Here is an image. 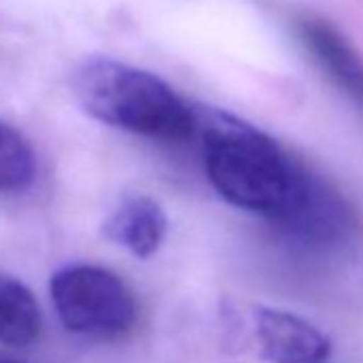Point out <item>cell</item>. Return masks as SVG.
Listing matches in <instances>:
<instances>
[{"label": "cell", "mask_w": 363, "mask_h": 363, "mask_svg": "<svg viewBox=\"0 0 363 363\" xmlns=\"http://www.w3.org/2000/svg\"><path fill=\"white\" fill-rule=\"evenodd\" d=\"M203 156L210 184L231 206L269 218L316 248L354 235L357 220L342 195L250 122L212 111Z\"/></svg>", "instance_id": "cell-1"}, {"label": "cell", "mask_w": 363, "mask_h": 363, "mask_svg": "<svg viewBox=\"0 0 363 363\" xmlns=\"http://www.w3.org/2000/svg\"><path fill=\"white\" fill-rule=\"evenodd\" d=\"M73 92L92 118L133 135L184 141L195 133V111L164 79L113 58L84 60Z\"/></svg>", "instance_id": "cell-2"}, {"label": "cell", "mask_w": 363, "mask_h": 363, "mask_svg": "<svg viewBox=\"0 0 363 363\" xmlns=\"http://www.w3.org/2000/svg\"><path fill=\"white\" fill-rule=\"evenodd\" d=\"M52 301L60 323L77 335L94 340L124 337L137 323L133 291L109 269L96 265H69L50 282Z\"/></svg>", "instance_id": "cell-3"}, {"label": "cell", "mask_w": 363, "mask_h": 363, "mask_svg": "<svg viewBox=\"0 0 363 363\" xmlns=\"http://www.w3.org/2000/svg\"><path fill=\"white\" fill-rule=\"evenodd\" d=\"M295 33L327 79L363 113V58L327 20L299 16Z\"/></svg>", "instance_id": "cell-4"}, {"label": "cell", "mask_w": 363, "mask_h": 363, "mask_svg": "<svg viewBox=\"0 0 363 363\" xmlns=\"http://www.w3.org/2000/svg\"><path fill=\"white\" fill-rule=\"evenodd\" d=\"M257 337L272 363H327L331 340L299 314L278 308H257Z\"/></svg>", "instance_id": "cell-5"}, {"label": "cell", "mask_w": 363, "mask_h": 363, "mask_svg": "<svg viewBox=\"0 0 363 363\" xmlns=\"http://www.w3.org/2000/svg\"><path fill=\"white\" fill-rule=\"evenodd\" d=\"M103 231L111 242L128 248L135 257L147 259L160 248L167 235V216L154 199L135 195L124 199L109 214Z\"/></svg>", "instance_id": "cell-6"}, {"label": "cell", "mask_w": 363, "mask_h": 363, "mask_svg": "<svg viewBox=\"0 0 363 363\" xmlns=\"http://www.w3.org/2000/svg\"><path fill=\"white\" fill-rule=\"evenodd\" d=\"M41 333V310L30 289L0 274V344L28 346Z\"/></svg>", "instance_id": "cell-7"}, {"label": "cell", "mask_w": 363, "mask_h": 363, "mask_svg": "<svg viewBox=\"0 0 363 363\" xmlns=\"http://www.w3.org/2000/svg\"><path fill=\"white\" fill-rule=\"evenodd\" d=\"M37 160L30 143L0 120V193H18L33 184Z\"/></svg>", "instance_id": "cell-8"}, {"label": "cell", "mask_w": 363, "mask_h": 363, "mask_svg": "<svg viewBox=\"0 0 363 363\" xmlns=\"http://www.w3.org/2000/svg\"><path fill=\"white\" fill-rule=\"evenodd\" d=\"M0 363H26V361L13 359V357H7V354H0Z\"/></svg>", "instance_id": "cell-9"}]
</instances>
